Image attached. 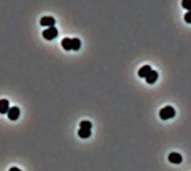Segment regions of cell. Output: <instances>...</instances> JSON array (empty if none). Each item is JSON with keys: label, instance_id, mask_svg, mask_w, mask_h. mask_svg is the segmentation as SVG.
<instances>
[{"label": "cell", "instance_id": "1", "mask_svg": "<svg viewBox=\"0 0 191 171\" xmlns=\"http://www.w3.org/2000/svg\"><path fill=\"white\" fill-rule=\"evenodd\" d=\"M174 115H175V109L171 107V106H166V107H162L159 110V117L162 120H169V118H172Z\"/></svg>", "mask_w": 191, "mask_h": 171}, {"label": "cell", "instance_id": "2", "mask_svg": "<svg viewBox=\"0 0 191 171\" xmlns=\"http://www.w3.org/2000/svg\"><path fill=\"white\" fill-rule=\"evenodd\" d=\"M43 37H45L46 40L56 39V37H58V29H56V27H48V29L43 31Z\"/></svg>", "mask_w": 191, "mask_h": 171}, {"label": "cell", "instance_id": "3", "mask_svg": "<svg viewBox=\"0 0 191 171\" xmlns=\"http://www.w3.org/2000/svg\"><path fill=\"white\" fill-rule=\"evenodd\" d=\"M54 23H56V21H54L53 16H43L40 19V24L43 26L45 29H48V27H54Z\"/></svg>", "mask_w": 191, "mask_h": 171}, {"label": "cell", "instance_id": "4", "mask_svg": "<svg viewBox=\"0 0 191 171\" xmlns=\"http://www.w3.org/2000/svg\"><path fill=\"white\" fill-rule=\"evenodd\" d=\"M151 66H148V64H145V66H142L139 69V77H142V78H147L148 75L151 74Z\"/></svg>", "mask_w": 191, "mask_h": 171}, {"label": "cell", "instance_id": "5", "mask_svg": "<svg viewBox=\"0 0 191 171\" xmlns=\"http://www.w3.org/2000/svg\"><path fill=\"white\" fill-rule=\"evenodd\" d=\"M8 110H10L8 99H0V113H8Z\"/></svg>", "mask_w": 191, "mask_h": 171}, {"label": "cell", "instance_id": "6", "mask_svg": "<svg viewBox=\"0 0 191 171\" xmlns=\"http://www.w3.org/2000/svg\"><path fill=\"white\" fill-rule=\"evenodd\" d=\"M169 162H171V163H175V165H179V163H182V155L177 154V152L169 154Z\"/></svg>", "mask_w": 191, "mask_h": 171}, {"label": "cell", "instance_id": "7", "mask_svg": "<svg viewBox=\"0 0 191 171\" xmlns=\"http://www.w3.org/2000/svg\"><path fill=\"white\" fill-rule=\"evenodd\" d=\"M18 117H19V109H18V107H10V110H8V118H10V120H18Z\"/></svg>", "mask_w": 191, "mask_h": 171}, {"label": "cell", "instance_id": "8", "mask_svg": "<svg viewBox=\"0 0 191 171\" xmlns=\"http://www.w3.org/2000/svg\"><path fill=\"white\" fill-rule=\"evenodd\" d=\"M78 136H80L81 139L89 138V136H91V130H88V128H80V130H78Z\"/></svg>", "mask_w": 191, "mask_h": 171}, {"label": "cell", "instance_id": "9", "mask_svg": "<svg viewBox=\"0 0 191 171\" xmlns=\"http://www.w3.org/2000/svg\"><path fill=\"white\" fill-rule=\"evenodd\" d=\"M156 80H158V72H156V70H151V74L145 78L147 83H154Z\"/></svg>", "mask_w": 191, "mask_h": 171}, {"label": "cell", "instance_id": "10", "mask_svg": "<svg viewBox=\"0 0 191 171\" xmlns=\"http://www.w3.org/2000/svg\"><path fill=\"white\" fill-rule=\"evenodd\" d=\"M62 48L64 50H72V39H64L62 40Z\"/></svg>", "mask_w": 191, "mask_h": 171}, {"label": "cell", "instance_id": "11", "mask_svg": "<svg viewBox=\"0 0 191 171\" xmlns=\"http://www.w3.org/2000/svg\"><path fill=\"white\" fill-rule=\"evenodd\" d=\"M80 46H81L80 39H72V50H80Z\"/></svg>", "mask_w": 191, "mask_h": 171}, {"label": "cell", "instance_id": "12", "mask_svg": "<svg viewBox=\"0 0 191 171\" xmlns=\"http://www.w3.org/2000/svg\"><path fill=\"white\" fill-rule=\"evenodd\" d=\"M80 128H88V130H91L93 125H91V122H88V120H83V122L80 123Z\"/></svg>", "mask_w": 191, "mask_h": 171}, {"label": "cell", "instance_id": "13", "mask_svg": "<svg viewBox=\"0 0 191 171\" xmlns=\"http://www.w3.org/2000/svg\"><path fill=\"white\" fill-rule=\"evenodd\" d=\"M182 6H183V8H186L188 11H191V0H183Z\"/></svg>", "mask_w": 191, "mask_h": 171}, {"label": "cell", "instance_id": "14", "mask_svg": "<svg viewBox=\"0 0 191 171\" xmlns=\"http://www.w3.org/2000/svg\"><path fill=\"white\" fill-rule=\"evenodd\" d=\"M185 21L188 24H191V11H188V13H185Z\"/></svg>", "mask_w": 191, "mask_h": 171}, {"label": "cell", "instance_id": "15", "mask_svg": "<svg viewBox=\"0 0 191 171\" xmlns=\"http://www.w3.org/2000/svg\"><path fill=\"white\" fill-rule=\"evenodd\" d=\"M10 171H21L19 168H16V166H13V168H10Z\"/></svg>", "mask_w": 191, "mask_h": 171}]
</instances>
